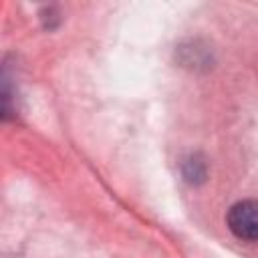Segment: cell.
Returning <instances> with one entry per match:
<instances>
[{
    "label": "cell",
    "instance_id": "obj_1",
    "mask_svg": "<svg viewBox=\"0 0 258 258\" xmlns=\"http://www.w3.org/2000/svg\"><path fill=\"white\" fill-rule=\"evenodd\" d=\"M230 232L246 242L258 240V202L256 200H242L236 202L226 216Z\"/></svg>",
    "mask_w": 258,
    "mask_h": 258
},
{
    "label": "cell",
    "instance_id": "obj_2",
    "mask_svg": "<svg viewBox=\"0 0 258 258\" xmlns=\"http://www.w3.org/2000/svg\"><path fill=\"white\" fill-rule=\"evenodd\" d=\"M183 177L189 183H200L206 177V161H202L198 155H191L183 161Z\"/></svg>",
    "mask_w": 258,
    "mask_h": 258
}]
</instances>
